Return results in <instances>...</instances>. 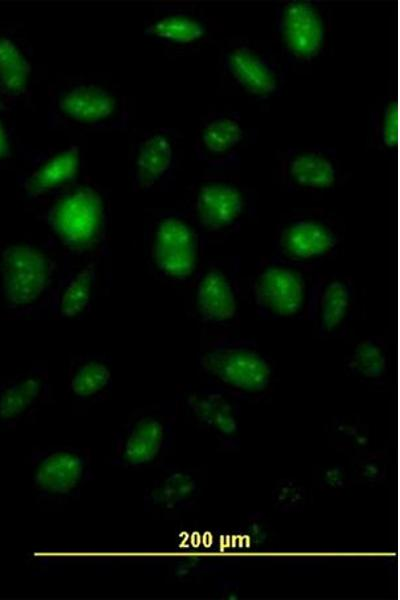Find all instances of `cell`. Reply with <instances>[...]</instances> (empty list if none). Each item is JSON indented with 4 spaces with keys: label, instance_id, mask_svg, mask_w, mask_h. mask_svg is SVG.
<instances>
[{
    "label": "cell",
    "instance_id": "obj_1",
    "mask_svg": "<svg viewBox=\"0 0 400 600\" xmlns=\"http://www.w3.org/2000/svg\"><path fill=\"white\" fill-rule=\"evenodd\" d=\"M315 269L275 256L260 261L250 280L257 313L270 320L308 318L319 275Z\"/></svg>",
    "mask_w": 400,
    "mask_h": 600
},
{
    "label": "cell",
    "instance_id": "obj_2",
    "mask_svg": "<svg viewBox=\"0 0 400 600\" xmlns=\"http://www.w3.org/2000/svg\"><path fill=\"white\" fill-rule=\"evenodd\" d=\"M199 365L218 387L238 398L264 393L275 374L272 359L256 341L247 338L211 341L200 354Z\"/></svg>",
    "mask_w": 400,
    "mask_h": 600
},
{
    "label": "cell",
    "instance_id": "obj_3",
    "mask_svg": "<svg viewBox=\"0 0 400 600\" xmlns=\"http://www.w3.org/2000/svg\"><path fill=\"white\" fill-rule=\"evenodd\" d=\"M211 169L196 188L192 210L204 235L224 240L240 230L255 212L254 192L228 173Z\"/></svg>",
    "mask_w": 400,
    "mask_h": 600
},
{
    "label": "cell",
    "instance_id": "obj_4",
    "mask_svg": "<svg viewBox=\"0 0 400 600\" xmlns=\"http://www.w3.org/2000/svg\"><path fill=\"white\" fill-rule=\"evenodd\" d=\"M31 483L37 499L62 504L78 498L94 479L93 461L88 449L55 445L32 451Z\"/></svg>",
    "mask_w": 400,
    "mask_h": 600
},
{
    "label": "cell",
    "instance_id": "obj_5",
    "mask_svg": "<svg viewBox=\"0 0 400 600\" xmlns=\"http://www.w3.org/2000/svg\"><path fill=\"white\" fill-rule=\"evenodd\" d=\"M342 237V228L334 217L322 212H297L277 226L273 256L317 268L337 254Z\"/></svg>",
    "mask_w": 400,
    "mask_h": 600
},
{
    "label": "cell",
    "instance_id": "obj_6",
    "mask_svg": "<svg viewBox=\"0 0 400 600\" xmlns=\"http://www.w3.org/2000/svg\"><path fill=\"white\" fill-rule=\"evenodd\" d=\"M174 416L161 409L140 411L114 434L111 464L126 470L161 465L173 445Z\"/></svg>",
    "mask_w": 400,
    "mask_h": 600
},
{
    "label": "cell",
    "instance_id": "obj_7",
    "mask_svg": "<svg viewBox=\"0 0 400 600\" xmlns=\"http://www.w3.org/2000/svg\"><path fill=\"white\" fill-rule=\"evenodd\" d=\"M274 32L285 59L307 64L324 51L330 28L327 8L319 1L288 0L274 5Z\"/></svg>",
    "mask_w": 400,
    "mask_h": 600
},
{
    "label": "cell",
    "instance_id": "obj_8",
    "mask_svg": "<svg viewBox=\"0 0 400 600\" xmlns=\"http://www.w3.org/2000/svg\"><path fill=\"white\" fill-rule=\"evenodd\" d=\"M221 69L234 87L256 99L280 96L285 85V65L271 52L247 41L224 48Z\"/></svg>",
    "mask_w": 400,
    "mask_h": 600
},
{
    "label": "cell",
    "instance_id": "obj_9",
    "mask_svg": "<svg viewBox=\"0 0 400 600\" xmlns=\"http://www.w3.org/2000/svg\"><path fill=\"white\" fill-rule=\"evenodd\" d=\"M237 256L210 261L198 277L195 307L200 319L216 326L231 325L238 318L240 288Z\"/></svg>",
    "mask_w": 400,
    "mask_h": 600
},
{
    "label": "cell",
    "instance_id": "obj_10",
    "mask_svg": "<svg viewBox=\"0 0 400 600\" xmlns=\"http://www.w3.org/2000/svg\"><path fill=\"white\" fill-rule=\"evenodd\" d=\"M201 245V234L188 220L178 215L167 216L155 231L154 263L170 279H189L197 270Z\"/></svg>",
    "mask_w": 400,
    "mask_h": 600
},
{
    "label": "cell",
    "instance_id": "obj_11",
    "mask_svg": "<svg viewBox=\"0 0 400 600\" xmlns=\"http://www.w3.org/2000/svg\"><path fill=\"white\" fill-rule=\"evenodd\" d=\"M254 139L239 112H214L200 125L195 150L211 169H234L240 163V150Z\"/></svg>",
    "mask_w": 400,
    "mask_h": 600
},
{
    "label": "cell",
    "instance_id": "obj_12",
    "mask_svg": "<svg viewBox=\"0 0 400 600\" xmlns=\"http://www.w3.org/2000/svg\"><path fill=\"white\" fill-rule=\"evenodd\" d=\"M48 278V261L37 249L14 244L1 252V292L9 304L24 306L33 303L45 290Z\"/></svg>",
    "mask_w": 400,
    "mask_h": 600
},
{
    "label": "cell",
    "instance_id": "obj_13",
    "mask_svg": "<svg viewBox=\"0 0 400 600\" xmlns=\"http://www.w3.org/2000/svg\"><path fill=\"white\" fill-rule=\"evenodd\" d=\"M281 178L290 191L333 190L341 177L337 150L323 145L289 147L281 159Z\"/></svg>",
    "mask_w": 400,
    "mask_h": 600
},
{
    "label": "cell",
    "instance_id": "obj_14",
    "mask_svg": "<svg viewBox=\"0 0 400 600\" xmlns=\"http://www.w3.org/2000/svg\"><path fill=\"white\" fill-rule=\"evenodd\" d=\"M102 218L97 193L88 188L75 190L59 199L48 211V223L70 246H84L96 237Z\"/></svg>",
    "mask_w": 400,
    "mask_h": 600
},
{
    "label": "cell",
    "instance_id": "obj_15",
    "mask_svg": "<svg viewBox=\"0 0 400 600\" xmlns=\"http://www.w3.org/2000/svg\"><path fill=\"white\" fill-rule=\"evenodd\" d=\"M355 287L342 274L318 275L308 319L322 338L345 333L355 305Z\"/></svg>",
    "mask_w": 400,
    "mask_h": 600
},
{
    "label": "cell",
    "instance_id": "obj_16",
    "mask_svg": "<svg viewBox=\"0 0 400 600\" xmlns=\"http://www.w3.org/2000/svg\"><path fill=\"white\" fill-rule=\"evenodd\" d=\"M197 478L188 470L165 469L144 491V509L151 513H172L188 509L199 495Z\"/></svg>",
    "mask_w": 400,
    "mask_h": 600
},
{
    "label": "cell",
    "instance_id": "obj_17",
    "mask_svg": "<svg viewBox=\"0 0 400 600\" xmlns=\"http://www.w3.org/2000/svg\"><path fill=\"white\" fill-rule=\"evenodd\" d=\"M234 394L216 386L190 394L187 406L193 418L219 436H232L238 429V405Z\"/></svg>",
    "mask_w": 400,
    "mask_h": 600
},
{
    "label": "cell",
    "instance_id": "obj_18",
    "mask_svg": "<svg viewBox=\"0 0 400 600\" xmlns=\"http://www.w3.org/2000/svg\"><path fill=\"white\" fill-rule=\"evenodd\" d=\"M57 106L69 119L93 124L106 120L114 113L116 100L99 86L80 84L62 93Z\"/></svg>",
    "mask_w": 400,
    "mask_h": 600
},
{
    "label": "cell",
    "instance_id": "obj_19",
    "mask_svg": "<svg viewBox=\"0 0 400 600\" xmlns=\"http://www.w3.org/2000/svg\"><path fill=\"white\" fill-rule=\"evenodd\" d=\"M208 24L200 13L191 11H172L152 21L145 30L165 43L173 45H191L206 37Z\"/></svg>",
    "mask_w": 400,
    "mask_h": 600
},
{
    "label": "cell",
    "instance_id": "obj_20",
    "mask_svg": "<svg viewBox=\"0 0 400 600\" xmlns=\"http://www.w3.org/2000/svg\"><path fill=\"white\" fill-rule=\"evenodd\" d=\"M175 164L172 140L162 133H154L145 139L137 153L135 179L141 186H148L171 172Z\"/></svg>",
    "mask_w": 400,
    "mask_h": 600
},
{
    "label": "cell",
    "instance_id": "obj_21",
    "mask_svg": "<svg viewBox=\"0 0 400 600\" xmlns=\"http://www.w3.org/2000/svg\"><path fill=\"white\" fill-rule=\"evenodd\" d=\"M79 163L78 147L70 146L47 159L27 176L23 183L24 189L31 196L44 194L73 179L78 172Z\"/></svg>",
    "mask_w": 400,
    "mask_h": 600
},
{
    "label": "cell",
    "instance_id": "obj_22",
    "mask_svg": "<svg viewBox=\"0 0 400 600\" xmlns=\"http://www.w3.org/2000/svg\"><path fill=\"white\" fill-rule=\"evenodd\" d=\"M345 368L352 376L369 382L381 383L389 369V354L385 341L376 336L359 341L345 361Z\"/></svg>",
    "mask_w": 400,
    "mask_h": 600
},
{
    "label": "cell",
    "instance_id": "obj_23",
    "mask_svg": "<svg viewBox=\"0 0 400 600\" xmlns=\"http://www.w3.org/2000/svg\"><path fill=\"white\" fill-rule=\"evenodd\" d=\"M44 383L30 375L0 388V422L13 424L28 415L39 403Z\"/></svg>",
    "mask_w": 400,
    "mask_h": 600
},
{
    "label": "cell",
    "instance_id": "obj_24",
    "mask_svg": "<svg viewBox=\"0 0 400 600\" xmlns=\"http://www.w3.org/2000/svg\"><path fill=\"white\" fill-rule=\"evenodd\" d=\"M398 127V104L392 93L385 96L370 114V146L385 153L393 152L398 144Z\"/></svg>",
    "mask_w": 400,
    "mask_h": 600
},
{
    "label": "cell",
    "instance_id": "obj_25",
    "mask_svg": "<svg viewBox=\"0 0 400 600\" xmlns=\"http://www.w3.org/2000/svg\"><path fill=\"white\" fill-rule=\"evenodd\" d=\"M31 66L18 45L0 37V86L10 95H19L27 85Z\"/></svg>",
    "mask_w": 400,
    "mask_h": 600
},
{
    "label": "cell",
    "instance_id": "obj_26",
    "mask_svg": "<svg viewBox=\"0 0 400 600\" xmlns=\"http://www.w3.org/2000/svg\"><path fill=\"white\" fill-rule=\"evenodd\" d=\"M109 367L99 361H88L77 368L69 380L68 389L79 400L100 396L111 385Z\"/></svg>",
    "mask_w": 400,
    "mask_h": 600
},
{
    "label": "cell",
    "instance_id": "obj_27",
    "mask_svg": "<svg viewBox=\"0 0 400 600\" xmlns=\"http://www.w3.org/2000/svg\"><path fill=\"white\" fill-rule=\"evenodd\" d=\"M368 439V426L354 417H337L329 425L328 440L339 450L360 452Z\"/></svg>",
    "mask_w": 400,
    "mask_h": 600
},
{
    "label": "cell",
    "instance_id": "obj_28",
    "mask_svg": "<svg viewBox=\"0 0 400 600\" xmlns=\"http://www.w3.org/2000/svg\"><path fill=\"white\" fill-rule=\"evenodd\" d=\"M94 275L93 265H88L66 286L60 300V314L63 317H73L87 307L91 298Z\"/></svg>",
    "mask_w": 400,
    "mask_h": 600
},
{
    "label": "cell",
    "instance_id": "obj_29",
    "mask_svg": "<svg viewBox=\"0 0 400 600\" xmlns=\"http://www.w3.org/2000/svg\"><path fill=\"white\" fill-rule=\"evenodd\" d=\"M386 467L382 453L361 451L351 461L348 471L351 482L375 483L385 477Z\"/></svg>",
    "mask_w": 400,
    "mask_h": 600
},
{
    "label": "cell",
    "instance_id": "obj_30",
    "mask_svg": "<svg viewBox=\"0 0 400 600\" xmlns=\"http://www.w3.org/2000/svg\"><path fill=\"white\" fill-rule=\"evenodd\" d=\"M272 502L279 511L297 512L302 510L307 503V491L297 481L280 480L273 488Z\"/></svg>",
    "mask_w": 400,
    "mask_h": 600
},
{
    "label": "cell",
    "instance_id": "obj_31",
    "mask_svg": "<svg viewBox=\"0 0 400 600\" xmlns=\"http://www.w3.org/2000/svg\"><path fill=\"white\" fill-rule=\"evenodd\" d=\"M316 478L318 485L327 490L338 489L351 482L348 468L343 466L322 468Z\"/></svg>",
    "mask_w": 400,
    "mask_h": 600
},
{
    "label": "cell",
    "instance_id": "obj_32",
    "mask_svg": "<svg viewBox=\"0 0 400 600\" xmlns=\"http://www.w3.org/2000/svg\"><path fill=\"white\" fill-rule=\"evenodd\" d=\"M7 149V137L4 127L0 123V157H2Z\"/></svg>",
    "mask_w": 400,
    "mask_h": 600
},
{
    "label": "cell",
    "instance_id": "obj_33",
    "mask_svg": "<svg viewBox=\"0 0 400 600\" xmlns=\"http://www.w3.org/2000/svg\"><path fill=\"white\" fill-rule=\"evenodd\" d=\"M1 106H2V104H1V100H0V107H1Z\"/></svg>",
    "mask_w": 400,
    "mask_h": 600
}]
</instances>
